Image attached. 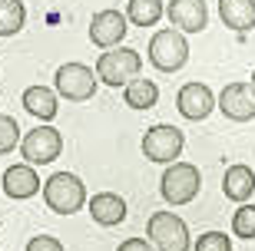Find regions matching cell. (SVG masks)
Listing matches in <instances>:
<instances>
[{"instance_id": "cell-2", "label": "cell", "mask_w": 255, "mask_h": 251, "mask_svg": "<svg viewBox=\"0 0 255 251\" xmlns=\"http://www.w3.org/2000/svg\"><path fill=\"white\" fill-rule=\"evenodd\" d=\"M142 70V56L129 47H110L96 60V80L106 86H126Z\"/></svg>"}, {"instance_id": "cell-21", "label": "cell", "mask_w": 255, "mask_h": 251, "mask_svg": "<svg viewBox=\"0 0 255 251\" xmlns=\"http://www.w3.org/2000/svg\"><path fill=\"white\" fill-rule=\"evenodd\" d=\"M232 232L236 238H249V242L255 238V205H239V212L232 215Z\"/></svg>"}, {"instance_id": "cell-5", "label": "cell", "mask_w": 255, "mask_h": 251, "mask_svg": "<svg viewBox=\"0 0 255 251\" xmlns=\"http://www.w3.org/2000/svg\"><path fill=\"white\" fill-rule=\"evenodd\" d=\"M146 235H149V242L156 245V251H189L192 248L186 222H182L179 215H172V212L149 215V222H146Z\"/></svg>"}, {"instance_id": "cell-19", "label": "cell", "mask_w": 255, "mask_h": 251, "mask_svg": "<svg viewBox=\"0 0 255 251\" xmlns=\"http://www.w3.org/2000/svg\"><path fill=\"white\" fill-rule=\"evenodd\" d=\"M162 13H166L162 0H129V7H126V20L136 27H156Z\"/></svg>"}, {"instance_id": "cell-3", "label": "cell", "mask_w": 255, "mask_h": 251, "mask_svg": "<svg viewBox=\"0 0 255 251\" xmlns=\"http://www.w3.org/2000/svg\"><path fill=\"white\" fill-rule=\"evenodd\" d=\"M189 60V43L182 37V30H159V33H152L149 40V63L162 73H176L182 70Z\"/></svg>"}, {"instance_id": "cell-24", "label": "cell", "mask_w": 255, "mask_h": 251, "mask_svg": "<svg viewBox=\"0 0 255 251\" xmlns=\"http://www.w3.org/2000/svg\"><path fill=\"white\" fill-rule=\"evenodd\" d=\"M27 251H66L60 238L53 235H37V238H30L27 242Z\"/></svg>"}, {"instance_id": "cell-10", "label": "cell", "mask_w": 255, "mask_h": 251, "mask_svg": "<svg viewBox=\"0 0 255 251\" xmlns=\"http://www.w3.org/2000/svg\"><path fill=\"white\" fill-rule=\"evenodd\" d=\"M219 109L226 112L232 122H249L255 119V89L249 83H229L219 93Z\"/></svg>"}, {"instance_id": "cell-17", "label": "cell", "mask_w": 255, "mask_h": 251, "mask_svg": "<svg viewBox=\"0 0 255 251\" xmlns=\"http://www.w3.org/2000/svg\"><path fill=\"white\" fill-rule=\"evenodd\" d=\"M23 109H27L30 116H37V119L50 122L60 112L57 93H53V89H47V86H27V89H23Z\"/></svg>"}, {"instance_id": "cell-13", "label": "cell", "mask_w": 255, "mask_h": 251, "mask_svg": "<svg viewBox=\"0 0 255 251\" xmlns=\"http://www.w3.org/2000/svg\"><path fill=\"white\" fill-rule=\"evenodd\" d=\"M3 192H7L10 198H33L40 192V175L33 172V166H27V162H20V166H10L7 172H3Z\"/></svg>"}, {"instance_id": "cell-22", "label": "cell", "mask_w": 255, "mask_h": 251, "mask_svg": "<svg viewBox=\"0 0 255 251\" xmlns=\"http://www.w3.org/2000/svg\"><path fill=\"white\" fill-rule=\"evenodd\" d=\"M20 146V126L13 116H3L0 112V156H7Z\"/></svg>"}, {"instance_id": "cell-20", "label": "cell", "mask_w": 255, "mask_h": 251, "mask_svg": "<svg viewBox=\"0 0 255 251\" xmlns=\"http://www.w3.org/2000/svg\"><path fill=\"white\" fill-rule=\"evenodd\" d=\"M27 20V7L23 0H0V37H13L23 30Z\"/></svg>"}, {"instance_id": "cell-1", "label": "cell", "mask_w": 255, "mask_h": 251, "mask_svg": "<svg viewBox=\"0 0 255 251\" xmlns=\"http://www.w3.org/2000/svg\"><path fill=\"white\" fill-rule=\"evenodd\" d=\"M43 202L50 212L57 215H73L86 205V185L73 172H53L43 182Z\"/></svg>"}, {"instance_id": "cell-8", "label": "cell", "mask_w": 255, "mask_h": 251, "mask_svg": "<svg viewBox=\"0 0 255 251\" xmlns=\"http://www.w3.org/2000/svg\"><path fill=\"white\" fill-rule=\"evenodd\" d=\"M63 152V136L53 126H37L20 139V156L27 159V166H50Z\"/></svg>"}, {"instance_id": "cell-15", "label": "cell", "mask_w": 255, "mask_h": 251, "mask_svg": "<svg viewBox=\"0 0 255 251\" xmlns=\"http://www.w3.org/2000/svg\"><path fill=\"white\" fill-rule=\"evenodd\" d=\"M219 17L229 30L246 33L255 27V0H219Z\"/></svg>"}, {"instance_id": "cell-14", "label": "cell", "mask_w": 255, "mask_h": 251, "mask_svg": "<svg viewBox=\"0 0 255 251\" xmlns=\"http://www.w3.org/2000/svg\"><path fill=\"white\" fill-rule=\"evenodd\" d=\"M90 215H93L96 225H103V228H113L126 218V202L116 192H96L90 198Z\"/></svg>"}, {"instance_id": "cell-26", "label": "cell", "mask_w": 255, "mask_h": 251, "mask_svg": "<svg viewBox=\"0 0 255 251\" xmlns=\"http://www.w3.org/2000/svg\"><path fill=\"white\" fill-rule=\"evenodd\" d=\"M249 86H252V89H255V70H252V83H249Z\"/></svg>"}, {"instance_id": "cell-4", "label": "cell", "mask_w": 255, "mask_h": 251, "mask_svg": "<svg viewBox=\"0 0 255 251\" xmlns=\"http://www.w3.org/2000/svg\"><path fill=\"white\" fill-rule=\"evenodd\" d=\"M199 185H202V175L192 162H169V168L162 172L159 192L169 205H189L199 195Z\"/></svg>"}, {"instance_id": "cell-7", "label": "cell", "mask_w": 255, "mask_h": 251, "mask_svg": "<svg viewBox=\"0 0 255 251\" xmlns=\"http://www.w3.org/2000/svg\"><path fill=\"white\" fill-rule=\"evenodd\" d=\"M182 146H186L182 129L166 126V122H159V126L146 129V136H142V156L149 159V162H159V166L176 162V159H179V152H182Z\"/></svg>"}, {"instance_id": "cell-25", "label": "cell", "mask_w": 255, "mask_h": 251, "mask_svg": "<svg viewBox=\"0 0 255 251\" xmlns=\"http://www.w3.org/2000/svg\"><path fill=\"white\" fill-rule=\"evenodd\" d=\"M116 251H156V248H152V245L146 242V238H126V242L120 245Z\"/></svg>"}, {"instance_id": "cell-9", "label": "cell", "mask_w": 255, "mask_h": 251, "mask_svg": "<svg viewBox=\"0 0 255 251\" xmlns=\"http://www.w3.org/2000/svg\"><path fill=\"white\" fill-rule=\"evenodd\" d=\"M126 13H120V10H100V13H93V23H90V40H93L100 50H110V47H120L126 37Z\"/></svg>"}, {"instance_id": "cell-16", "label": "cell", "mask_w": 255, "mask_h": 251, "mask_svg": "<svg viewBox=\"0 0 255 251\" xmlns=\"http://www.w3.org/2000/svg\"><path fill=\"white\" fill-rule=\"evenodd\" d=\"M222 192H226V198H232V202H249L255 192V172L249 166H229L226 168V178H222Z\"/></svg>"}, {"instance_id": "cell-6", "label": "cell", "mask_w": 255, "mask_h": 251, "mask_svg": "<svg viewBox=\"0 0 255 251\" xmlns=\"http://www.w3.org/2000/svg\"><path fill=\"white\" fill-rule=\"evenodd\" d=\"M96 73L86 63H63L53 76V86H57V96L66 102H86L96 96Z\"/></svg>"}, {"instance_id": "cell-18", "label": "cell", "mask_w": 255, "mask_h": 251, "mask_svg": "<svg viewBox=\"0 0 255 251\" xmlns=\"http://www.w3.org/2000/svg\"><path fill=\"white\" fill-rule=\"evenodd\" d=\"M123 99L129 109H152L156 106V99H159V86L152 83V80H129L123 89Z\"/></svg>"}, {"instance_id": "cell-11", "label": "cell", "mask_w": 255, "mask_h": 251, "mask_svg": "<svg viewBox=\"0 0 255 251\" xmlns=\"http://www.w3.org/2000/svg\"><path fill=\"white\" fill-rule=\"evenodd\" d=\"M166 17L182 33H199L209 23V10H206V0H169L166 3Z\"/></svg>"}, {"instance_id": "cell-23", "label": "cell", "mask_w": 255, "mask_h": 251, "mask_svg": "<svg viewBox=\"0 0 255 251\" xmlns=\"http://www.w3.org/2000/svg\"><path fill=\"white\" fill-rule=\"evenodd\" d=\"M196 251H232V238L226 232H206L199 235Z\"/></svg>"}, {"instance_id": "cell-12", "label": "cell", "mask_w": 255, "mask_h": 251, "mask_svg": "<svg viewBox=\"0 0 255 251\" xmlns=\"http://www.w3.org/2000/svg\"><path fill=\"white\" fill-rule=\"evenodd\" d=\"M176 106H179V112L186 119L202 122L209 112L216 109V96H212V89L206 83H186L179 89V96H176Z\"/></svg>"}]
</instances>
